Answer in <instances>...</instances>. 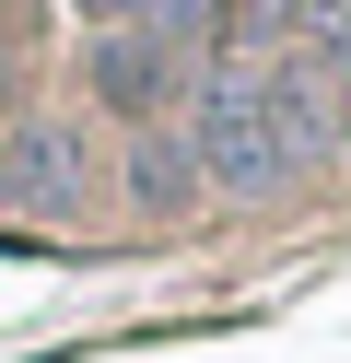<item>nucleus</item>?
Listing matches in <instances>:
<instances>
[{
	"label": "nucleus",
	"instance_id": "1",
	"mask_svg": "<svg viewBox=\"0 0 351 363\" xmlns=\"http://www.w3.org/2000/svg\"><path fill=\"white\" fill-rule=\"evenodd\" d=\"M316 152H328V94L293 71V59H234V71L199 94V176L211 188L269 199V188H293Z\"/></svg>",
	"mask_w": 351,
	"mask_h": 363
},
{
	"label": "nucleus",
	"instance_id": "2",
	"mask_svg": "<svg viewBox=\"0 0 351 363\" xmlns=\"http://www.w3.org/2000/svg\"><path fill=\"white\" fill-rule=\"evenodd\" d=\"M0 199L12 211H82L94 199V152L59 118H0Z\"/></svg>",
	"mask_w": 351,
	"mask_h": 363
},
{
	"label": "nucleus",
	"instance_id": "3",
	"mask_svg": "<svg viewBox=\"0 0 351 363\" xmlns=\"http://www.w3.org/2000/svg\"><path fill=\"white\" fill-rule=\"evenodd\" d=\"M82 82L117 118H164V106H187V35H94Z\"/></svg>",
	"mask_w": 351,
	"mask_h": 363
},
{
	"label": "nucleus",
	"instance_id": "4",
	"mask_svg": "<svg viewBox=\"0 0 351 363\" xmlns=\"http://www.w3.org/2000/svg\"><path fill=\"white\" fill-rule=\"evenodd\" d=\"M234 35L246 59H316V48H351V0H246Z\"/></svg>",
	"mask_w": 351,
	"mask_h": 363
},
{
	"label": "nucleus",
	"instance_id": "5",
	"mask_svg": "<svg viewBox=\"0 0 351 363\" xmlns=\"http://www.w3.org/2000/svg\"><path fill=\"white\" fill-rule=\"evenodd\" d=\"M129 188L140 199H187L199 188V129H152V141L129 152Z\"/></svg>",
	"mask_w": 351,
	"mask_h": 363
},
{
	"label": "nucleus",
	"instance_id": "6",
	"mask_svg": "<svg viewBox=\"0 0 351 363\" xmlns=\"http://www.w3.org/2000/svg\"><path fill=\"white\" fill-rule=\"evenodd\" d=\"M94 35H187L199 24V0H70Z\"/></svg>",
	"mask_w": 351,
	"mask_h": 363
},
{
	"label": "nucleus",
	"instance_id": "7",
	"mask_svg": "<svg viewBox=\"0 0 351 363\" xmlns=\"http://www.w3.org/2000/svg\"><path fill=\"white\" fill-rule=\"evenodd\" d=\"M328 141L351 152V82H340V94H328Z\"/></svg>",
	"mask_w": 351,
	"mask_h": 363
}]
</instances>
